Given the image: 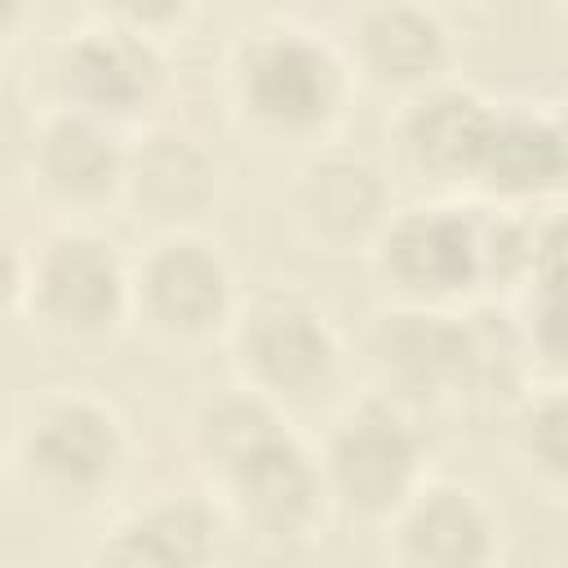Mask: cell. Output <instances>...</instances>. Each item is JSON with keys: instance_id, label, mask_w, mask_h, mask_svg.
Here are the masks:
<instances>
[{"instance_id": "7", "label": "cell", "mask_w": 568, "mask_h": 568, "mask_svg": "<svg viewBox=\"0 0 568 568\" xmlns=\"http://www.w3.org/2000/svg\"><path fill=\"white\" fill-rule=\"evenodd\" d=\"M217 470L226 475L244 524H253L266 537H293L320 510L324 470L311 462V453L284 426H271L266 435L244 444Z\"/></svg>"}, {"instance_id": "3", "label": "cell", "mask_w": 568, "mask_h": 568, "mask_svg": "<svg viewBox=\"0 0 568 568\" xmlns=\"http://www.w3.org/2000/svg\"><path fill=\"white\" fill-rule=\"evenodd\" d=\"M235 80H240V102L262 124L288 133L320 129L342 102L337 58L302 31H271L248 40Z\"/></svg>"}, {"instance_id": "16", "label": "cell", "mask_w": 568, "mask_h": 568, "mask_svg": "<svg viewBox=\"0 0 568 568\" xmlns=\"http://www.w3.org/2000/svg\"><path fill=\"white\" fill-rule=\"evenodd\" d=\"M488 515L466 488H426L399 524L404 559L444 568L488 559Z\"/></svg>"}, {"instance_id": "2", "label": "cell", "mask_w": 568, "mask_h": 568, "mask_svg": "<svg viewBox=\"0 0 568 568\" xmlns=\"http://www.w3.org/2000/svg\"><path fill=\"white\" fill-rule=\"evenodd\" d=\"M58 337H102L133 302V275L120 253L89 231H58L31 253L27 280L9 288Z\"/></svg>"}, {"instance_id": "13", "label": "cell", "mask_w": 568, "mask_h": 568, "mask_svg": "<svg viewBox=\"0 0 568 568\" xmlns=\"http://www.w3.org/2000/svg\"><path fill=\"white\" fill-rule=\"evenodd\" d=\"M120 195L151 222H182L204 209L213 195V164L191 138L155 133L124 160Z\"/></svg>"}, {"instance_id": "6", "label": "cell", "mask_w": 568, "mask_h": 568, "mask_svg": "<svg viewBox=\"0 0 568 568\" xmlns=\"http://www.w3.org/2000/svg\"><path fill=\"white\" fill-rule=\"evenodd\" d=\"M53 71L67 106H80L98 120H115L151 102V93L160 89L164 62L146 31L102 22V27L75 31L62 44Z\"/></svg>"}, {"instance_id": "22", "label": "cell", "mask_w": 568, "mask_h": 568, "mask_svg": "<svg viewBox=\"0 0 568 568\" xmlns=\"http://www.w3.org/2000/svg\"><path fill=\"white\" fill-rule=\"evenodd\" d=\"M22 9H27V0H4V36H9V40H18V27H22Z\"/></svg>"}, {"instance_id": "5", "label": "cell", "mask_w": 568, "mask_h": 568, "mask_svg": "<svg viewBox=\"0 0 568 568\" xmlns=\"http://www.w3.org/2000/svg\"><path fill=\"white\" fill-rule=\"evenodd\" d=\"M417 462H422V439L413 422L386 399H364L333 430L324 479L355 510H390L408 497Z\"/></svg>"}, {"instance_id": "15", "label": "cell", "mask_w": 568, "mask_h": 568, "mask_svg": "<svg viewBox=\"0 0 568 568\" xmlns=\"http://www.w3.org/2000/svg\"><path fill=\"white\" fill-rule=\"evenodd\" d=\"M475 178L501 195H537L550 186H568L564 129L537 115H493Z\"/></svg>"}, {"instance_id": "21", "label": "cell", "mask_w": 568, "mask_h": 568, "mask_svg": "<svg viewBox=\"0 0 568 568\" xmlns=\"http://www.w3.org/2000/svg\"><path fill=\"white\" fill-rule=\"evenodd\" d=\"M98 4H102L106 22H120V27H133V31L151 36L169 22H178L191 0H98Z\"/></svg>"}, {"instance_id": "4", "label": "cell", "mask_w": 568, "mask_h": 568, "mask_svg": "<svg viewBox=\"0 0 568 568\" xmlns=\"http://www.w3.org/2000/svg\"><path fill=\"white\" fill-rule=\"evenodd\" d=\"M240 364L266 399H311L333 382L337 342L328 324L293 293L257 297L235 333Z\"/></svg>"}, {"instance_id": "10", "label": "cell", "mask_w": 568, "mask_h": 568, "mask_svg": "<svg viewBox=\"0 0 568 568\" xmlns=\"http://www.w3.org/2000/svg\"><path fill=\"white\" fill-rule=\"evenodd\" d=\"M31 178L62 204H93L106 200L124 186V160L129 151L115 142L106 120L80 111V106H58L49 111L27 142Z\"/></svg>"}, {"instance_id": "9", "label": "cell", "mask_w": 568, "mask_h": 568, "mask_svg": "<svg viewBox=\"0 0 568 568\" xmlns=\"http://www.w3.org/2000/svg\"><path fill=\"white\" fill-rule=\"evenodd\" d=\"M479 337L435 311L382 315L373 333V364L399 395H448L462 390L479 368Z\"/></svg>"}, {"instance_id": "20", "label": "cell", "mask_w": 568, "mask_h": 568, "mask_svg": "<svg viewBox=\"0 0 568 568\" xmlns=\"http://www.w3.org/2000/svg\"><path fill=\"white\" fill-rule=\"evenodd\" d=\"M532 346L555 368H568V262H550L537 271Z\"/></svg>"}, {"instance_id": "14", "label": "cell", "mask_w": 568, "mask_h": 568, "mask_svg": "<svg viewBox=\"0 0 568 568\" xmlns=\"http://www.w3.org/2000/svg\"><path fill=\"white\" fill-rule=\"evenodd\" d=\"M386 186L373 164L355 155H320L302 169L297 182V213L311 235L328 244H351L382 222Z\"/></svg>"}, {"instance_id": "18", "label": "cell", "mask_w": 568, "mask_h": 568, "mask_svg": "<svg viewBox=\"0 0 568 568\" xmlns=\"http://www.w3.org/2000/svg\"><path fill=\"white\" fill-rule=\"evenodd\" d=\"M213 550V515L204 501L173 497L124 519L111 541H102V559L115 564H200Z\"/></svg>"}, {"instance_id": "19", "label": "cell", "mask_w": 568, "mask_h": 568, "mask_svg": "<svg viewBox=\"0 0 568 568\" xmlns=\"http://www.w3.org/2000/svg\"><path fill=\"white\" fill-rule=\"evenodd\" d=\"M519 444L555 479H568V386L528 399L519 413Z\"/></svg>"}, {"instance_id": "1", "label": "cell", "mask_w": 568, "mask_h": 568, "mask_svg": "<svg viewBox=\"0 0 568 568\" xmlns=\"http://www.w3.org/2000/svg\"><path fill=\"white\" fill-rule=\"evenodd\" d=\"M124 466L120 417L89 395H44L13 430V475L58 506L93 501Z\"/></svg>"}, {"instance_id": "11", "label": "cell", "mask_w": 568, "mask_h": 568, "mask_svg": "<svg viewBox=\"0 0 568 568\" xmlns=\"http://www.w3.org/2000/svg\"><path fill=\"white\" fill-rule=\"evenodd\" d=\"M382 271L422 297L466 288L484 271V231L457 209H417L390 222L382 240Z\"/></svg>"}, {"instance_id": "8", "label": "cell", "mask_w": 568, "mask_h": 568, "mask_svg": "<svg viewBox=\"0 0 568 568\" xmlns=\"http://www.w3.org/2000/svg\"><path fill=\"white\" fill-rule=\"evenodd\" d=\"M133 302L155 328L173 337H200L231 306L226 262L200 240H164L142 257L133 275Z\"/></svg>"}, {"instance_id": "17", "label": "cell", "mask_w": 568, "mask_h": 568, "mask_svg": "<svg viewBox=\"0 0 568 568\" xmlns=\"http://www.w3.org/2000/svg\"><path fill=\"white\" fill-rule=\"evenodd\" d=\"M359 58L386 84H417L444 62V27L408 0H382L359 18Z\"/></svg>"}, {"instance_id": "23", "label": "cell", "mask_w": 568, "mask_h": 568, "mask_svg": "<svg viewBox=\"0 0 568 568\" xmlns=\"http://www.w3.org/2000/svg\"><path fill=\"white\" fill-rule=\"evenodd\" d=\"M559 129H564V151H568V120H564V124H559Z\"/></svg>"}, {"instance_id": "12", "label": "cell", "mask_w": 568, "mask_h": 568, "mask_svg": "<svg viewBox=\"0 0 568 568\" xmlns=\"http://www.w3.org/2000/svg\"><path fill=\"white\" fill-rule=\"evenodd\" d=\"M488 129H493V111L475 93L439 89L413 102V111L404 115V151L422 173L439 182L470 178L479 173Z\"/></svg>"}]
</instances>
